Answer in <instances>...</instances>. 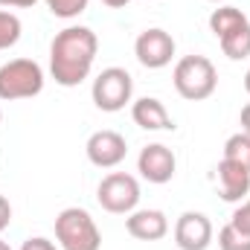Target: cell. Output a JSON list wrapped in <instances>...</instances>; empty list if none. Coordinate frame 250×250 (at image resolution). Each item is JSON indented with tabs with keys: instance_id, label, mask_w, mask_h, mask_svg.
Listing matches in <instances>:
<instances>
[{
	"instance_id": "cell-1",
	"label": "cell",
	"mask_w": 250,
	"mask_h": 250,
	"mask_svg": "<svg viewBox=\"0 0 250 250\" xmlns=\"http://www.w3.org/2000/svg\"><path fill=\"white\" fill-rule=\"evenodd\" d=\"M99 38L90 26H64L50 44V73L62 87L82 84L96 62Z\"/></svg>"
},
{
	"instance_id": "cell-2",
	"label": "cell",
	"mask_w": 250,
	"mask_h": 250,
	"mask_svg": "<svg viewBox=\"0 0 250 250\" xmlns=\"http://www.w3.org/2000/svg\"><path fill=\"white\" fill-rule=\"evenodd\" d=\"M172 82H175V90L184 99L201 102V99H209L215 93L218 73H215V64L209 62L207 56H184L181 62L175 64Z\"/></svg>"
},
{
	"instance_id": "cell-3",
	"label": "cell",
	"mask_w": 250,
	"mask_h": 250,
	"mask_svg": "<svg viewBox=\"0 0 250 250\" xmlns=\"http://www.w3.org/2000/svg\"><path fill=\"white\" fill-rule=\"evenodd\" d=\"M56 242L62 250H99L102 233L87 209L67 207L56 218Z\"/></svg>"
},
{
	"instance_id": "cell-4",
	"label": "cell",
	"mask_w": 250,
	"mask_h": 250,
	"mask_svg": "<svg viewBox=\"0 0 250 250\" xmlns=\"http://www.w3.org/2000/svg\"><path fill=\"white\" fill-rule=\"evenodd\" d=\"M44 90V70L32 59H12L0 67V99H32Z\"/></svg>"
},
{
	"instance_id": "cell-5",
	"label": "cell",
	"mask_w": 250,
	"mask_h": 250,
	"mask_svg": "<svg viewBox=\"0 0 250 250\" xmlns=\"http://www.w3.org/2000/svg\"><path fill=\"white\" fill-rule=\"evenodd\" d=\"M131 93H134V82H131V73L123 67H108L102 70L96 79H93V87H90V96H93V105L105 114H117L123 111L125 105L131 102Z\"/></svg>"
},
{
	"instance_id": "cell-6",
	"label": "cell",
	"mask_w": 250,
	"mask_h": 250,
	"mask_svg": "<svg viewBox=\"0 0 250 250\" xmlns=\"http://www.w3.org/2000/svg\"><path fill=\"white\" fill-rule=\"evenodd\" d=\"M96 201L105 212H114V215H128L137 209L140 204V184L134 175H125V172H111L102 178V184L96 189Z\"/></svg>"
},
{
	"instance_id": "cell-7",
	"label": "cell",
	"mask_w": 250,
	"mask_h": 250,
	"mask_svg": "<svg viewBox=\"0 0 250 250\" xmlns=\"http://www.w3.org/2000/svg\"><path fill=\"white\" fill-rule=\"evenodd\" d=\"M134 56H137V62L143 64V67L160 70V67L172 64V59H175V38H172L166 29L151 26V29H146V32L137 35V41H134Z\"/></svg>"
},
{
	"instance_id": "cell-8",
	"label": "cell",
	"mask_w": 250,
	"mask_h": 250,
	"mask_svg": "<svg viewBox=\"0 0 250 250\" xmlns=\"http://www.w3.org/2000/svg\"><path fill=\"white\" fill-rule=\"evenodd\" d=\"M84 151H87V160H90L93 166H99V169H114V166H120L125 160L128 143H125L123 134L105 128V131H93V134L87 137Z\"/></svg>"
},
{
	"instance_id": "cell-9",
	"label": "cell",
	"mask_w": 250,
	"mask_h": 250,
	"mask_svg": "<svg viewBox=\"0 0 250 250\" xmlns=\"http://www.w3.org/2000/svg\"><path fill=\"white\" fill-rule=\"evenodd\" d=\"M175 169H178V160H175V151L166 148L163 143H151L140 151L137 157V172L148 181V184H169L175 178Z\"/></svg>"
},
{
	"instance_id": "cell-10",
	"label": "cell",
	"mask_w": 250,
	"mask_h": 250,
	"mask_svg": "<svg viewBox=\"0 0 250 250\" xmlns=\"http://www.w3.org/2000/svg\"><path fill=\"white\" fill-rule=\"evenodd\" d=\"M175 245L181 250H207L212 245V221L204 212H184L175 221Z\"/></svg>"
},
{
	"instance_id": "cell-11",
	"label": "cell",
	"mask_w": 250,
	"mask_h": 250,
	"mask_svg": "<svg viewBox=\"0 0 250 250\" xmlns=\"http://www.w3.org/2000/svg\"><path fill=\"white\" fill-rule=\"evenodd\" d=\"M125 230L140 242H157L169 233V218L160 209H134L125 218Z\"/></svg>"
},
{
	"instance_id": "cell-12",
	"label": "cell",
	"mask_w": 250,
	"mask_h": 250,
	"mask_svg": "<svg viewBox=\"0 0 250 250\" xmlns=\"http://www.w3.org/2000/svg\"><path fill=\"white\" fill-rule=\"evenodd\" d=\"M218 192L230 204L248 198L250 195V169H245L242 163H233V160L221 157V163H218Z\"/></svg>"
},
{
	"instance_id": "cell-13",
	"label": "cell",
	"mask_w": 250,
	"mask_h": 250,
	"mask_svg": "<svg viewBox=\"0 0 250 250\" xmlns=\"http://www.w3.org/2000/svg\"><path fill=\"white\" fill-rule=\"evenodd\" d=\"M131 117H134V123L140 125V128H146V131H169V128H175L166 105L160 99H154V96L137 99L131 105Z\"/></svg>"
},
{
	"instance_id": "cell-14",
	"label": "cell",
	"mask_w": 250,
	"mask_h": 250,
	"mask_svg": "<svg viewBox=\"0 0 250 250\" xmlns=\"http://www.w3.org/2000/svg\"><path fill=\"white\" fill-rule=\"evenodd\" d=\"M245 23H250L248 15H245L242 9H236V6H218V9H212V15H209V29H212L215 38H224L227 32H233V29H239V26H245Z\"/></svg>"
},
{
	"instance_id": "cell-15",
	"label": "cell",
	"mask_w": 250,
	"mask_h": 250,
	"mask_svg": "<svg viewBox=\"0 0 250 250\" xmlns=\"http://www.w3.org/2000/svg\"><path fill=\"white\" fill-rule=\"evenodd\" d=\"M218 44H221V53L227 59H233V62L248 59L250 56V23L233 29V32H227L224 38H218Z\"/></svg>"
},
{
	"instance_id": "cell-16",
	"label": "cell",
	"mask_w": 250,
	"mask_h": 250,
	"mask_svg": "<svg viewBox=\"0 0 250 250\" xmlns=\"http://www.w3.org/2000/svg\"><path fill=\"white\" fill-rule=\"evenodd\" d=\"M224 157L233 163H242L245 169H250V134L239 131L224 143Z\"/></svg>"
},
{
	"instance_id": "cell-17",
	"label": "cell",
	"mask_w": 250,
	"mask_h": 250,
	"mask_svg": "<svg viewBox=\"0 0 250 250\" xmlns=\"http://www.w3.org/2000/svg\"><path fill=\"white\" fill-rule=\"evenodd\" d=\"M21 18L15 12H6L0 9V50H9L21 41Z\"/></svg>"
},
{
	"instance_id": "cell-18",
	"label": "cell",
	"mask_w": 250,
	"mask_h": 250,
	"mask_svg": "<svg viewBox=\"0 0 250 250\" xmlns=\"http://www.w3.org/2000/svg\"><path fill=\"white\" fill-rule=\"evenodd\" d=\"M218 248L221 250H250V233L239 230L233 221H227L218 230Z\"/></svg>"
},
{
	"instance_id": "cell-19",
	"label": "cell",
	"mask_w": 250,
	"mask_h": 250,
	"mask_svg": "<svg viewBox=\"0 0 250 250\" xmlns=\"http://www.w3.org/2000/svg\"><path fill=\"white\" fill-rule=\"evenodd\" d=\"M44 3H47V9H50L56 18L70 21V18H79V15L87 9L90 0H44Z\"/></svg>"
},
{
	"instance_id": "cell-20",
	"label": "cell",
	"mask_w": 250,
	"mask_h": 250,
	"mask_svg": "<svg viewBox=\"0 0 250 250\" xmlns=\"http://www.w3.org/2000/svg\"><path fill=\"white\" fill-rule=\"evenodd\" d=\"M239 230H245V233H250V198L248 201H242L239 207H236V212H233V218H230Z\"/></svg>"
},
{
	"instance_id": "cell-21",
	"label": "cell",
	"mask_w": 250,
	"mask_h": 250,
	"mask_svg": "<svg viewBox=\"0 0 250 250\" xmlns=\"http://www.w3.org/2000/svg\"><path fill=\"white\" fill-rule=\"evenodd\" d=\"M21 250H59L50 239H44V236H32V239H26L23 242V248Z\"/></svg>"
},
{
	"instance_id": "cell-22",
	"label": "cell",
	"mask_w": 250,
	"mask_h": 250,
	"mask_svg": "<svg viewBox=\"0 0 250 250\" xmlns=\"http://www.w3.org/2000/svg\"><path fill=\"white\" fill-rule=\"evenodd\" d=\"M9 221H12V204L0 195V233L9 227Z\"/></svg>"
},
{
	"instance_id": "cell-23",
	"label": "cell",
	"mask_w": 250,
	"mask_h": 250,
	"mask_svg": "<svg viewBox=\"0 0 250 250\" xmlns=\"http://www.w3.org/2000/svg\"><path fill=\"white\" fill-rule=\"evenodd\" d=\"M38 0H0V6H6V9H29Z\"/></svg>"
},
{
	"instance_id": "cell-24",
	"label": "cell",
	"mask_w": 250,
	"mask_h": 250,
	"mask_svg": "<svg viewBox=\"0 0 250 250\" xmlns=\"http://www.w3.org/2000/svg\"><path fill=\"white\" fill-rule=\"evenodd\" d=\"M242 131H245V134H250V102L242 108Z\"/></svg>"
},
{
	"instance_id": "cell-25",
	"label": "cell",
	"mask_w": 250,
	"mask_h": 250,
	"mask_svg": "<svg viewBox=\"0 0 250 250\" xmlns=\"http://www.w3.org/2000/svg\"><path fill=\"white\" fill-rule=\"evenodd\" d=\"M102 3H105V6H111V9H123L128 0H102Z\"/></svg>"
},
{
	"instance_id": "cell-26",
	"label": "cell",
	"mask_w": 250,
	"mask_h": 250,
	"mask_svg": "<svg viewBox=\"0 0 250 250\" xmlns=\"http://www.w3.org/2000/svg\"><path fill=\"white\" fill-rule=\"evenodd\" d=\"M245 90H248V93H250V70H248V73H245Z\"/></svg>"
},
{
	"instance_id": "cell-27",
	"label": "cell",
	"mask_w": 250,
	"mask_h": 250,
	"mask_svg": "<svg viewBox=\"0 0 250 250\" xmlns=\"http://www.w3.org/2000/svg\"><path fill=\"white\" fill-rule=\"evenodd\" d=\"M0 250H12V248H9V242H3V239H0Z\"/></svg>"
},
{
	"instance_id": "cell-28",
	"label": "cell",
	"mask_w": 250,
	"mask_h": 250,
	"mask_svg": "<svg viewBox=\"0 0 250 250\" xmlns=\"http://www.w3.org/2000/svg\"><path fill=\"white\" fill-rule=\"evenodd\" d=\"M209 3H227V0H209Z\"/></svg>"
},
{
	"instance_id": "cell-29",
	"label": "cell",
	"mask_w": 250,
	"mask_h": 250,
	"mask_svg": "<svg viewBox=\"0 0 250 250\" xmlns=\"http://www.w3.org/2000/svg\"><path fill=\"white\" fill-rule=\"evenodd\" d=\"M0 120H3V111H0Z\"/></svg>"
}]
</instances>
